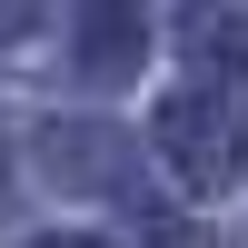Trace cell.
Listing matches in <instances>:
<instances>
[{
  "label": "cell",
  "instance_id": "1",
  "mask_svg": "<svg viewBox=\"0 0 248 248\" xmlns=\"http://www.w3.org/2000/svg\"><path fill=\"white\" fill-rule=\"evenodd\" d=\"M159 159H169V179L199 189V199L238 189L248 139H238V109H229V79H199V90H179L169 109H159Z\"/></svg>",
  "mask_w": 248,
  "mask_h": 248
},
{
  "label": "cell",
  "instance_id": "3",
  "mask_svg": "<svg viewBox=\"0 0 248 248\" xmlns=\"http://www.w3.org/2000/svg\"><path fill=\"white\" fill-rule=\"evenodd\" d=\"M40 169H50L60 189H119V129H99V119H50V129H40Z\"/></svg>",
  "mask_w": 248,
  "mask_h": 248
},
{
  "label": "cell",
  "instance_id": "5",
  "mask_svg": "<svg viewBox=\"0 0 248 248\" xmlns=\"http://www.w3.org/2000/svg\"><path fill=\"white\" fill-rule=\"evenodd\" d=\"M20 20H30V0H0V40H10V30H20Z\"/></svg>",
  "mask_w": 248,
  "mask_h": 248
},
{
  "label": "cell",
  "instance_id": "6",
  "mask_svg": "<svg viewBox=\"0 0 248 248\" xmlns=\"http://www.w3.org/2000/svg\"><path fill=\"white\" fill-rule=\"evenodd\" d=\"M30 248H99V238H30Z\"/></svg>",
  "mask_w": 248,
  "mask_h": 248
},
{
  "label": "cell",
  "instance_id": "4",
  "mask_svg": "<svg viewBox=\"0 0 248 248\" xmlns=\"http://www.w3.org/2000/svg\"><path fill=\"white\" fill-rule=\"evenodd\" d=\"M109 248H209V238H199L189 218H159V209H129V218L109 229Z\"/></svg>",
  "mask_w": 248,
  "mask_h": 248
},
{
  "label": "cell",
  "instance_id": "2",
  "mask_svg": "<svg viewBox=\"0 0 248 248\" xmlns=\"http://www.w3.org/2000/svg\"><path fill=\"white\" fill-rule=\"evenodd\" d=\"M139 50H149V20H139V0H90V10H79V40H70V70L119 90V79L139 70Z\"/></svg>",
  "mask_w": 248,
  "mask_h": 248
}]
</instances>
